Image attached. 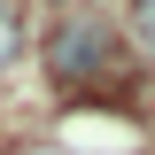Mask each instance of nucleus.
Instances as JSON below:
<instances>
[{"label":"nucleus","instance_id":"3","mask_svg":"<svg viewBox=\"0 0 155 155\" xmlns=\"http://www.w3.org/2000/svg\"><path fill=\"white\" fill-rule=\"evenodd\" d=\"M132 31H140V47L155 54V0H132Z\"/></svg>","mask_w":155,"mask_h":155},{"label":"nucleus","instance_id":"1","mask_svg":"<svg viewBox=\"0 0 155 155\" xmlns=\"http://www.w3.org/2000/svg\"><path fill=\"white\" fill-rule=\"evenodd\" d=\"M109 62H116V23L109 16H93V8L54 16V31H47V78L54 85H93Z\"/></svg>","mask_w":155,"mask_h":155},{"label":"nucleus","instance_id":"2","mask_svg":"<svg viewBox=\"0 0 155 155\" xmlns=\"http://www.w3.org/2000/svg\"><path fill=\"white\" fill-rule=\"evenodd\" d=\"M23 47V16H16V0H0V62Z\"/></svg>","mask_w":155,"mask_h":155}]
</instances>
